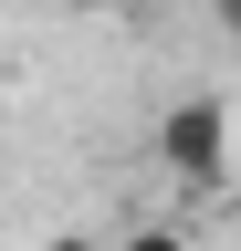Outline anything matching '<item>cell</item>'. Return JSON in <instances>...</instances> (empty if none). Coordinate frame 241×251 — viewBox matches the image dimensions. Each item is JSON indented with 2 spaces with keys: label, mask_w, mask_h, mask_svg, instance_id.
I'll return each mask as SVG.
<instances>
[{
  "label": "cell",
  "mask_w": 241,
  "mask_h": 251,
  "mask_svg": "<svg viewBox=\"0 0 241 251\" xmlns=\"http://www.w3.org/2000/svg\"><path fill=\"white\" fill-rule=\"evenodd\" d=\"M42 251H105V241H95V230H53Z\"/></svg>",
  "instance_id": "obj_4"
},
{
  "label": "cell",
  "mask_w": 241,
  "mask_h": 251,
  "mask_svg": "<svg viewBox=\"0 0 241 251\" xmlns=\"http://www.w3.org/2000/svg\"><path fill=\"white\" fill-rule=\"evenodd\" d=\"M0 115H11V94H0Z\"/></svg>",
  "instance_id": "obj_5"
},
{
  "label": "cell",
  "mask_w": 241,
  "mask_h": 251,
  "mask_svg": "<svg viewBox=\"0 0 241 251\" xmlns=\"http://www.w3.org/2000/svg\"><path fill=\"white\" fill-rule=\"evenodd\" d=\"M231 147H241L231 94H178V105H158V126H147V157H158L178 188H220L231 178Z\"/></svg>",
  "instance_id": "obj_1"
},
{
  "label": "cell",
  "mask_w": 241,
  "mask_h": 251,
  "mask_svg": "<svg viewBox=\"0 0 241 251\" xmlns=\"http://www.w3.org/2000/svg\"><path fill=\"white\" fill-rule=\"evenodd\" d=\"M105 251H189V230H168V220H147V230H115Z\"/></svg>",
  "instance_id": "obj_2"
},
{
  "label": "cell",
  "mask_w": 241,
  "mask_h": 251,
  "mask_svg": "<svg viewBox=\"0 0 241 251\" xmlns=\"http://www.w3.org/2000/svg\"><path fill=\"white\" fill-rule=\"evenodd\" d=\"M210 31H220V42H241V0H210Z\"/></svg>",
  "instance_id": "obj_3"
}]
</instances>
